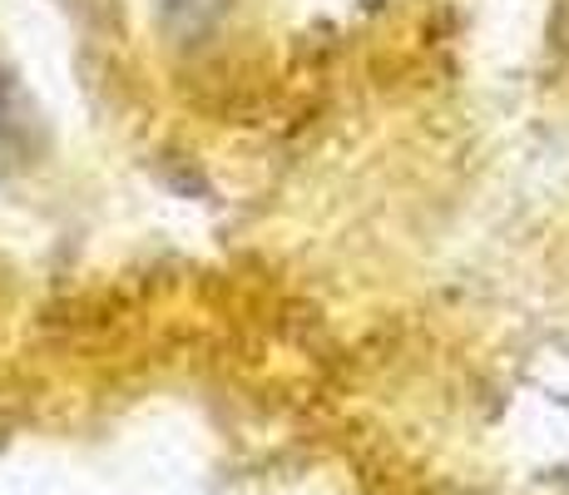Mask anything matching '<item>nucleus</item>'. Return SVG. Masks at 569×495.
<instances>
[{
	"instance_id": "f257e3e1",
	"label": "nucleus",
	"mask_w": 569,
	"mask_h": 495,
	"mask_svg": "<svg viewBox=\"0 0 569 495\" xmlns=\"http://www.w3.org/2000/svg\"><path fill=\"white\" fill-rule=\"evenodd\" d=\"M20 139V105H16V85L0 75V159L16 149Z\"/></svg>"
},
{
	"instance_id": "f03ea898",
	"label": "nucleus",
	"mask_w": 569,
	"mask_h": 495,
	"mask_svg": "<svg viewBox=\"0 0 569 495\" xmlns=\"http://www.w3.org/2000/svg\"><path fill=\"white\" fill-rule=\"evenodd\" d=\"M64 6H70V0H64Z\"/></svg>"
}]
</instances>
